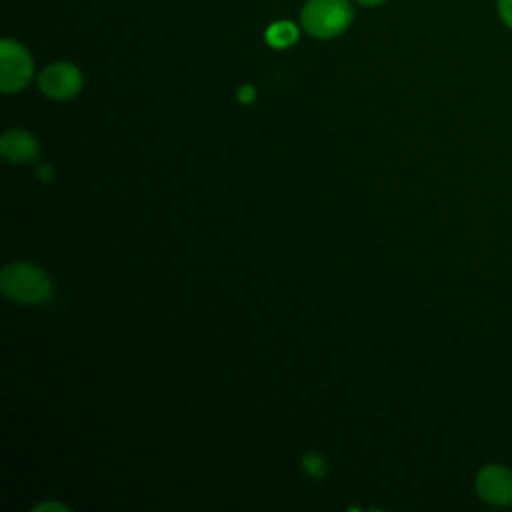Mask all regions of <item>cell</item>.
Wrapping results in <instances>:
<instances>
[{
  "label": "cell",
  "instance_id": "7",
  "mask_svg": "<svg viewBox=\"0 0 512 512\" xmlns=\"http://www.w3.org/2000/svg\"><path fill=\"white\" fill-rule=\"evenodd\" d=\"M298 36H300V30L290 20H276L264 32L266 44L272 48H278V50L292 46L298 40Z\"/></svg>",
  "mask_w": 512,
  "mask_h": 512
},
{
  "label": "cell",
  "instance_id": "6",
  "mask_svg": "<svg viewBox=\"0 0 512 512\" xmlns=\"http://www.w3.org/2000/svg\"><path fill=\"white\" fill-rule=\"evenodd\" d=\"M0 150H2V156L6 160L16 162V164L32 162V160L38 158V144L24 130H8V132H4V136L0 140Z\"/></svg>",
  "mask_w": 512,
  "mask_h": 512
},
{
  "label": "cell",
  "instance_id": "3",
  "mask_svg": "<svg viewBox=\"0 0 512 512\" xmlns=\"http://www.w3.org/2000/svg\"><path fill=\"white\" fill-rule=\"evenodd\" d=\"M34 74L30 52L16 40L4 38L0 42V88L2 92L22 90Z\"/></svg>",
  "mask_w": 512,
  "mask_h": 512
},
{
  "label": "cell",
  "instance_id": "12",
  "mask_svg": "<svg viewBox=\"0 0 512 512\" xmlns=\"http://www.w3.org/2000/svg\"><path fill=\"white\" fill-rule=\"evenodd\" d=\"M52 508H58V510H66L62 504H54V502H46V504H40L36 510H52Z\"/></svg>",
  "mask_w": 512,
  "mask_h": 512
},
{
  "label": "cell",
  "instance_id": "4",
  "mask_svg": "<svg viewBox=\"0 0 512 512\" xmlns=\"http://www.w3.org/2000/svg\"><path fill=\"white\" fill-rule=\"evenodd\" d=\"M38 86L52 100H68L82 90V72L70 62H54L40 72Z\"/></svg>",
  "mask_w": 512,
  "mask_h": 512
},
{
  "label": "cell",
  "instance_id": "11",
  "mask_svg": "<svg viewBox=\"0 0 512 512\" xmlns=\"http://www.w3.org/2000/svg\"><path fill=\"white\" fill-rule=\"evenodd\" d=\"M36 174H38V178H40V180L48 182V180H52V176H54V170H52V166H48V164H42V166L36 170Z\"/></svg>",
  "mask_w": 512,
  "mask_h": 512
},
{
  "label": "cell",
  "instance_id": "8",
  "mask_svg": "<svg viewBox=\"0 0 512 512\" xmlns=\"http://www.w3.org/2000/svg\"><path fill=\"white\" fill-rule=\"evenodd\" d=\"M302 468H304V472H308V474L314 476V478L324 476V472H326L324 458H320L318 454H306V456L302 458Z\"/></svg>",
  "mask_w": 512,
  "mask_h": 512
},
{
  "label": "cell",
  "instance_id": "5",
  "mask_svg": "<svg viewBox=\"0 0 512 512\" xmlns=\"http://www.w3.org/2000/svg\"><path fill=\"white\" fill-rule=\"evenodd\" d=\"M476 492L486 504H512V470L502 464L484 466L476 476Z\"/></svg>",
  "mask_w": 512,
  "mask_h": 512
},
{
  "label": "cell",
  "instance_id": "2",
  "mask_svg": "<svg viewBox=\"0 0 512 512\" xmlns=\"http://www.w3.org/2000/svg\"><path fill=\"white\" fill-rule=\"evenodd\" d=\"M0 288L6 298L20 304H40L52 294L48 276L40 268L24 262H16L4 268L0 276Z\"/></svg>",
  "mask_w": 512,
  "mask_h": 512
},
{
  "label": "cell",
  "instance_id": "13",
  "mask_svg": "<svg viewBox=\"0 0 512 512\" xmlns=\"http://www.w3.org/2000/svg\"><path fill=\"white\" fill-rule=\"evenodd\" d=\"M356 2L362 4V6H380V4H384L388 0H356Z\"/></svg>",
  "mask_w": 512,
  "mask_h": 512
},
{
  "label": "cell",
  "instance_id": "9",
  "mask_svg": "<svg viewBox=\"0 0 512 512\" xmlns=\"http://www.w3.org/2000/svg\"><path fill=\"white\" fill-rule=\"evenodd\" d=\"M496 12L500 22L512 30V0H496Z\"/></svg>",
  "mask_w": 512,
  "mask_h": 512
},
{
  "label": "cell",
  "instance_id": "10",
  "mask_svg": "<svg viewBox=\"0 0 512 512\" xmlns=\"http://www.w3.org/2000/svg\"><path fill=\"white\" fill-rule=\"evenodd\" d=\"M254 96H256V90H254L250 84H244V86L238 88V100H240V102L248 104V102L254 100Z\"/></svg>",
  "mask_w": 512,
  "mask_h": 512
},
{
  "label": "cell",
  "instance_id": "1",
  "mask_svg": "<svg viewBox=\"0 0 512 512\" xmlns=\"http://www.w3.org/2000/svg\"><path fill=\"white\" fill-rule=\"evenodd\" d=\"M350 0H308L300 12L302 28L318 40L340 36L352 24Z\"/></svg>",
  "mask_w": 512,
  "mask_h": 512
}]
</instances>
